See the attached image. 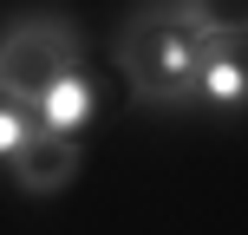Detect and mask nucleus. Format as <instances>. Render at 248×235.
I'll return each mask as SVG.
<instances>
[{"label": "nucleus", "mask_w": 248, "mask_h": 235, "mask_svg": "<svg viewBox=\"0 0 248 235\" xmlns=\"http://www.w3.org/2000/svg\"><path fill=\"white\" fill-rule=\"evenodd\" d=\"M98 105H105V92H98V78L92 72H65L59 85H46L39 92V124H46L52 137H85L92 124H98Z\"/></svg>", "instance_id": "5"}, {"label": "nucleus", "mask_w": 248, "mask_h": 235, "mask_svg": "<svg viewBox=\"0 0 248 235\" xmlns=\"http://www.w3.org/2000/svg\"><path fill=\"white\" fill-rule=\"evenodd\" d=\"M176 13L202 39H235V46H248V0H176Z\"/></svg>", "instance_id": "6"}, {"label": "nucleus", "mask_w": 248, "mask_h": 235, "mask_svg": "<svg viewBox=\"0 0 248 235\" xmlns=\"http://www.w3.org/2000/svg\"><path fill=\"white\" fill-rule=\"evenodd\" d=\"M46 137V124H39L33 105H20V98H0V163H13L26 144H39Z\"/></svg>", "instance_id": "7"}, {"label": "nucleus", "mask_w": 248, "mask_h": 235, "mask_svg": "<svg viewBox=\"0 0 248 235\" xmlns=\"http://www.w3.org/2000/svg\"><path fill=\"white\" fill-rule=\"evenodd\" d=\"M78 170H85V137H39V144H26L20 157L7 163V183L20 189L26 203L39 196H65V189L78 183Z\"/></svg>", "instance_id": "3"}, {"label": "nucleus", "mask_w": 248, "mask_h": 235, "mask_svg": "<svg viewBox=\"0 0 248 235\" xmlns=\"http://www.w3.org/2000/svg\"><path fill=\"white\" fill-rule=\"evenodd\" d=\"M111 65L137 111H189L202 72V33L176 13V0H137L111 33Z\"/></svg>", "instance_id": "1"}, {"label": "nucleus", "mask_w": 248, "mask_h": 235, "mask_svg": "<svg viewBox=\"0 0 248 235\" xmlns=\"http://www.w3.org/2000/svg\"><path fill=\"white\" fill-rule=\"evenodd\" d=\"M202 118H248V46L235 39H202V72H196V105Z\"/></svg>", "instance_id": "4"}, {"label": "nucleus", "mask_w": 248, "mask_h": 235, "mask_svg": "<svg viewBox=\"0 0 248 235\" xmlns=\"http://www.w3.org/2000/svg\"><path fill=\"white\" fill-rule=\"evenodd\" d=\"M65 72H85V33L72 13L52 7H26L7 20L0 33V98L39 105V92L59 85Z\"/></svg>", "instance_id": "2"}]
</instances>
